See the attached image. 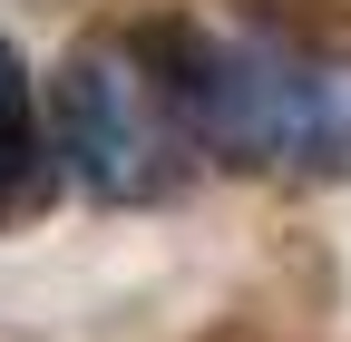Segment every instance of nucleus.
I'll list each match as a JSON object with an SVG mask.
<instances>
[{"label":"nucleus","mask_w":351,"mask_h":342,"mask_svg":"<svg viewBox=\"0 0 351 342\" xmlns=\"http://www.w3.org/2000/svg\"><path fill=\"white\" fill-rule=\"evenodd\" d=\"M49 147L108 205H156V196L186 186V127L156 98L147 59H117V49H69L59 59V78H49Z\"/></svg>","instance_id":"f257e3e1"},{"label":"nucleus","mask_w":351,"mask_h":342,"mask_svg":"<svg viewBox=\"0 0 351 342\" xmlns=\"http://www.w3.org/2000/svg\"><path fill=\"white\" fill-rule=\"evenodd\" d=\"M49 176H59V157H49V127H39V89H29L20 49L0 39V216H29L49 196Z\"/></svg>","instance_id":"f03ea898"}]
</instances>
